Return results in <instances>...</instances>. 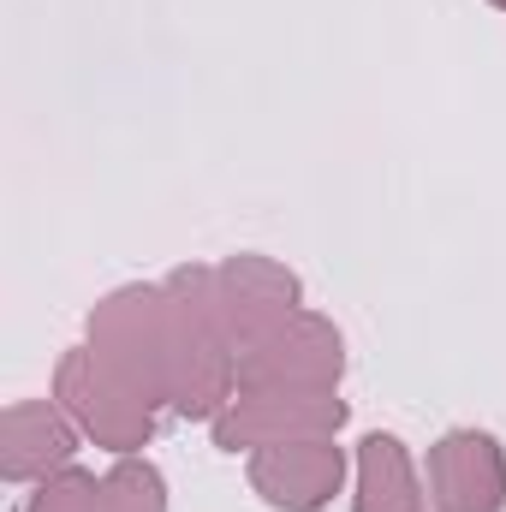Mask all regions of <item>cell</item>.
<instances>
[{"label": "cell", "instance_id": "obj_1", "mask_svg": "<svg viewBox=\"0 0 506 512\" xmlns=\"http://www.w3.org/2000/svg\"><path fill=\"white\" fill-rule=\"evenodd\" d=\"M90 346L114 358L155 405H173L179 417H221L239 393L233 346L161 286H120L90 310Z\"/></svg>", "mask_w": 506, "mask_h": 512}, {"label": "cell", "instance_id": "obj_2", "mask_svg": "<svg viewBox=\"0 0 506 512\" xmlns=\"http://www.w3.org/2000/svg\"><path fill=\"white\" fill-rule=\"evenodd\" d=\"M167 292L179 304H191L233 352L251 346L256 334H268L274 322H286L304 298L298 274L274 256H227V262H185L167 274Z\"/></svg>", "mask_w": 506, "mask_h": 512}, {"label": "cell", "instance_id": "obj_3", "mask_svg": "<svg viewBox=\"0 0 506 512\" xmlns=\"http://www.w3.org/2000/svg\"><path fill=\"white\" fill-rule=\"evenodd\" d=\"M54 405H60L96 447H108V453H137V447H149L155 411H161V405L131 382L114 358H102L90 340L72 346V352H60V364H54Z\"/></svg>", "mask_w": 506, "mask_h": 512}, {"label": "cell", "instance_id": "obj_4", "mask_svg": "<svg viewBox=\"0 0 506 512\" xmlns=\"http://www.w3.org/2000/svg\"><path fill=\"white\" fill-rule=\"evenodd\" d=\"M233 358H239V393H334L346 376V340L316 310H292Z\"/></svg>", "mask_w": 506, "mask_h": 512}, {"label": "cell", "instance_id": "obj_5", "mask_svg": "<svg viewBox=\"0 0 506 512\" xmlns=\"http://www.w3.org/2000/svg\"><path fill=\"white\" fill-rule=\"evenodd\" d=\"M346 399L340 393H233L227 411L209 423L221 453H256L274 441H310L340 435Z\"/></svg>", "mask_w": 506, "mask_h": 512}, {"label": "cell", "instance_id": "obj_6", "mask_svg": "<svg viewBox=\"0 0 506 512\" xmlns=\"http://www.w3.org/2000/svg\"><path fill=\"white\" fill-rule=\"evenodd\" d=\"M346 483V447H334V435H310V441H274L251 453V489L274 512H322Z\"/></svg>", "mask_w": 506, "mask_h": 512}, {"label": "cell", "instance_id": "obj_7", "mask_svg": "<svg viewBox=\"0 0 506 512\" xmlns=\"http://www.w3.org/2000/svg\"><path fill=\"white\" fill-rule=\"evenodd\" d=\"M435 512H501L506 507V447L489 429H447L429 447Z\"/></svg>", "mask_w": 506, "mask_h": 512}, {"label": "cell", "instance_id": "obj_8", "mask_svg": "<svg viewBox=\"0 0 506 512\" xmlns=\"http://www.w3.org/2000/svg\"><path fill=\"white\" fill-rule=\"evenodd\" d=\"M78 423L54 399H18L0 411V477L6 483H42L72 465L78 453Z\"/></svg>", "mask_w": 506, "mask_h": 512}, {"label": "cell", "instance_id": "obj_9", "mask_svg": "<svg viewBox=\"0 0 506 512\" xmlns=\"http://www.w3.org/2000/svg\"><path fill=\"white\" fill-rule=\"evenodd\" d=\"M352 512H423V483L411 471V453L399 435H364L358 441V495Z\"/></svg>", "mask_w": 506, "mask_h": 512}, {"label": "cell", "instance_id": "obj_10", "mask_svg": "<svg viewBox=\"0 0 506 512\" xmlns=\"http://www.w3.org/2000/svg\"><path fill=\"white\" fill-rule=\"evenodd\" d=\"M102 512H167V477L149 459L120 453L102 477Z\"/></svg>", "mask_w": 506, "mask_h": 512}, {"label": "cell", "instance_id": "obj_11", "mask_svg": "<svg viewBox=\"0 0 506 512\" xmlns=\"http://www.w3.org/2000/svg\"><path fill=\"white\" fill-rule=\"evenodd\" d=\"M24 512H102V477L84 471V465H66V471L36 483V495L24 501Z\"/></svg>", "mask_w": 506, "mask_h": 512}, {"label": "cell", "instance_id": "obj_12", "mask_svg": "<svg viewBox=\"0 0 506 512\" xmlns=\"http://www.w3.org/2000/svg\"><path fill=\"white\" fill-rule=\"evenodd\" d=\"M489 6H501V12H506V0H489Z\"/></svg>", "mask_w": 506, "mask_h": 512}]
</instances>
